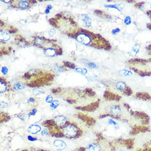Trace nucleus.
<instances>
[{
  "instance_id": "f257e3e1",
  "label": "nucleus",
  "mask_w": 151,
  "mask_h": 151,
  "mask_svg": "<svg viewBox=\"0 0 151 151\" xmlns=\"http://www.w3.org/2000/svg\"><path fill=\"white\" fill-rule=\"evenodd\" d=\"M63 135L68 138H74L76 136L78 132L76 126L74 125L69 124L64 126L62 130Z\"/></svg>"
},
{
  "instance_id": "f03ea898",
  "label": "nucleus",
  "mask_w": 151,
  "mask_h": 151,
  "mask_svg": "<svg viewBox=\"0 0 151 151\" xmlns=\"http://www.w3.org/2000/svg\"><path fill=\"white\" fill-rule=\"evenodd\" d=\"M85 151H107V147L102 142H92L86 146Z\"/></svg>"
},
{
  "instance_id": "7ed1b4c3",
  "label": "nucleus",
  "mask_w": 151,
  "mask_h": 151,
  "mask_svg": "<svg viewBox=\"0 0 151 151\" xmlns=\"http://www.w3.org/2000/svg\"><path fill=\"white\" fill-rule=\"evenodd\" d=\"M91 32H81L76 36V40L81 44L85 46L91 45L92 43V36L90 35Z\"/></svg>"
},
{
  "instance_id": "20e7f679",
  "label": "nucleus",
  "mask_w": 151,
  "mask_h": 151,
  "mask_svg": "<svg viewBox=\"0 0 151 151\" xmlns=\"http://www.w3.org/2000/svg\"><path fill=\"white\" fill-rule=\"evenodd\" d=\"M54 121H55V124L57 126H59V127H61V126H63L66 125L67 121V119L65 116L60 115V116H56L55 118Z\"/></svg>"
},
{
  "instance_id": "39448f33",
  "label": "nucleus",
  "mask_w": 151,
  "mask_h": 151,
  "mask_svg": "<svg viewBox=\"0 0 151 151\" xmlns=\"http://www.w3.org/2000/svg\"><path fill=\"white\" fill-rule=\"evenodd\" d=\"M54 146L57 150H63L67 148V144L61 140H56L54 142Z\"/></svg>"
},
{
  "instance_id": "423d86ee",
  "label": "nucleus",
  "mask_w": 151,
  "mask_h": 151,
  "mask_svg": "<svg viewBox=\"0 0 151 151\" xmlns=\"http://www.w3.org/2000/svg\"><path fill=\"white\" fill-rule=\"evenodd\" d=\"M110 113L113 116L118 117L120 116L121 113V109L119 105H114L110 108Z\"/></svg>"
},
{
  "instance_id": "0eeeda50",
  "label": "nucleus",
  "mask_w": 151,
  "mask_h": 151,
  "mask_svg": "<svg viewBox=\"0 0 151 151\" xmlns=\"http://www.w3.org/2000/svg\"><path fill=\"white\" fill-rule=\"evenodd\" d=\"M41 131V127L39 125H31L28 129V131L31 134H36Z\"/></svg>"
},
{
  "instance_id": "6e6552de",
  "label": "nucleus",
  "mask_w": 151,
  "mask_h": 151,
  "mask_svg": "<svg viewBox=\"0 0 151 151\" xmlns=\"http://www.w3.org/2000/svg\"><path fill=\"white\" fill-rule=\"evenodd\" d=\"M81 21L83 22L84 24V26L88 28L91 26L92 20L91 19L88 17L87 14H81Z\"/></svg>"
},
{
  "instance_id": "1a4fd4ad",
  "label": "nucleus",
  "mask_w": 151,
  "mask_h": 151,
  "mask_svg": "<svg viewBox=\"0 0 151 151\" xmlns=\"http://www.w3.org/2000/svg\"><path fill=\"white\" fill-rule=\"evenodd\" d=\"M44 54L49 57H54L57 54V51L54 48L49 47L45 50Z\"/></svg>"
},
{
  "instance_id": "9d476101",
  "label": "nucleus",
  "mask_w": 151,
  "mask_h": 151,
  "mask_svg": "<svg viewBox=\"0 0 151 151\" xmlns=\"http://www.w3.org/2000/svg\"><path fill=\"white\" fill-rule=\"evenodd\" d=\"M104 7L105 8H114V9H117L119 11H121L124 8V5L123 3H120V4H115V5H104Z\"/></svg>"
},
{
  "instance_id": "9b49d317",
  "label": "nucleus",
  "mask_w": 151,
  "mask_h": 151,
  "mask_svg": "<svg viewBox=\"0 0 151 151\" xmlns=\"http://www.w3.org/2000/svg\"><path fill=\"white\" fill-rule=\"evenodd\" d=\"M116 88L117 90L119 91H125L126 88H127L126 84L123 81H118L116 83Z\"/></svg>"
},
{
  "instance_id": "f8f14e48",
  "label": "nucleus",
  "mask_w": 151,
  "mask_h": 151,
  "mask_svg": "<svg viewBox=\"0 0 151 151\" xmlns=\"http://www.w3.org/2000/svg\"><path fill=\"white\" fill-rule=\"evenodd\" d=\"M0 36H1V41H7L11 39V36L7 32H5L3 31H1V34H0Z\"/></svg>"
},
{
  "instance_id": "ddd939ff",
  "label": "nucleus",
  "mask_w": 151,
  "mask_h": 151,
  "mask_svg": "<svg viewBox=\"0 0 151 151\" xmlns=\"http://www.w3.org/2000/svg\"><path fill=\"white\" fill-rule=\"evenodd\" d=\"M18 6L20 9L25 10L29 6V4L26 1H19L18 2Z\"/></svg>"
},
{
  "instance_id": "4468645a",
  "label": "nucleus",
  "mask_w": 151,
  "mask_h": 151,
  "mask_svg": "<svg viewBox=\"0 0 151 151\" xmlns=\"http://www.w3.org/2000/svg\"><path fill=\"white\" fill-rule=\"evenodd\" d=\"M119 74L122 76H130L132 75V73L126 69H122L118 72Z\"/></svg>"
},
{
  "instance_id": "2eb2a0df",
  "label": "nucleus",
  "mask_w": 151,
  "mask_h": 151,
  "mask_svg": "<svg viewBox=\"0 0 151 151\" xmlns=\"http://www.w3.org/2000/svg\"><path fill=\"white\" fill-rule=\"evenodd\" d=\"M14 88L16 90H22L25 88V86L21 82H17L14 85Z\"/></svg>"
},
{
  "instance_id": "dca6fc26",
  "label": "nucleus",
  "mask_w": 151,
  "mask_h": 151,
  "mask_svg": "<svg viewBox=\"0 0 151 151\" xmlns=\"http://www.w3.org/2000/svg\"><path fill=\"white\" fill-rule=\"evenodd\" d=\"M7 90V85L3 81H0V93H3Z\"/></svg>"
},
{
  "instance_id": "f3484780",
  "label": "nucleus",
  "mask_w": 151,
  "mask_h": 151,
  "mask_svg": "<svg viewBox=\"0 0 151 151\" xmlns=\"http://www.w3.org/2000/svg\"><path fill=\"white\" fill-rule=\"evenodd\" d=\"M75 71L77 73H80V74L84 75H85L87 73V69H86L85 68H76Z\"/></svg>"
},
{
  "instance_id": "a211bd4d",
  "label": "nucleus",
  "mask_w": 151,
  "mask_h": 151,
  "mask_svg": "<svg viewBox=\"0 0 151 151\" xmlns=\"http://www.w3.org/2000/svg\"><path fill=\"white\" fill-rule=\"evenodd\" d=\"M140 46L138 44H136L134 46V47H132V49L131 50V54L134 56L136 55L137 53L138 52V51H139V50H140Z\"/></svg>"
},
{
  "instance_id": "6ab92c4d",
  "label": "nucleus",
  "mask_w": 151,
  "mask_h": 151,
  "mask_svg": "<svg viewBox=\"0 0 151 151\" xmlns=\"http://www.w3.org/2000/svg\"><path fill=\"white\" fill-rule=\"evenodd\" d=\"M59 105V102L58 101L55 100L50 104V107L52 109H56Z\"/></svg>"
},
{
  "instance_id": "aec40b11",
  "label": "nucleus",
  "mask_w": 151,
  "mask_h": 151,
  "mask_svg": "<svg viewBox=\"0 0 151 151\" xmlns=\"http://www.w3.org/2000/svg\"><path fill=\"white\" fill-rule=\"evenodd\" d=\"M64 66L66 67L67 68H69L70 69H76V66L74 64L67 62V61H64Z\"/></svg>"
},
{
  "instance_id": "412c9836",
  "label": "nucleus",
  "mask_w": 151,
  "mask_h": 151,
  "mask_svg": "<svg viewBox=\"0 0 151 151\" xmlns=\"http://www.w3.org/2000/svg\"><path fill=\"white\" fill-rule=\"evenodd\" d=\"M124 24L126 25H130L132 23L131 17H130V16H126L124 20Z\"/></svg>"
},
{
  "instance_id": "4be33fe9",
  "label": "nucleus",
  "mask_w": 151,
  "mask_h": 151,
  "mask_svg": "<svg viewBox=\"0 0 151 151\" xmlns=\"http://www.w3.org/2000/svg\"><path fill=\"white\" fill-rule=\"evenodd\" d=\"M54 70L57 73H62L63 72V68L59 66H56L54 67Z\"/></svg>"
},
{
  "instance_id": "5701e85b",
  "label": "nucleus",
  "mask_w": 151,
  "mask_h": 151,
  "mask_svg": "<svg viewBox=\"0 0 151 151\" xmlns=\"http://www.w3.org/2000/svg\"><path fill=\"white\" fill-rule=\"evenodd\" d=\"M45 101L47 103H51L53 101H54V98L53 97L50 95H48L47 96V97H46V99H45Z\"/></svg>"
},
{
  "instance_id": "b1692460",
  "label": "nucleus",
  "mask_w": 151,
  "mask_h": 151,
  "mask_svg": "<svg viewBox=\"0 0 151 151\" xmlns=\"http://www.w3.org/2000/svg\"><path fill=\"white\" fill-rule=\"evenodd\" d=\"M45 92L42 89H35L33 91V93L35 95H37L39 94H41V93H44Z\"/></svg>"
},
{
  "instance_id": "393cba45",
  "label": "nucleus",
  "mask_w": 151,
  "mask_h": 151,
  "mask_svg": "<svg viewBox=\"0 0 151 151\" xmlns=\"http://www.w3.org/2000/svg\"><path fill=\"white\" fill-rule=\"evenodd\" d=\"M1 73L3 75H6L8 73V69L7 67H3L1 68Z\"/></svg>"
},
{
  "instance_id": "a878e982",
  "label": "nucleus",
  "mask_w": 151,
  "mask_h": 151,
  "mask_svg": "<svg viewBox=\"0 0 151 151\" xmlns=\"http://www.w3.org/2000/svg\"><path fill=\"white\" fill-rule=\"evenodd\" d=\"M120 31H121L120 29L119 28H117L114 29L112 30V34L114 35H116L117 34L119 33V32H120Z\"/></svg>"
},
{
  "instance_id": "bb28decb",
  "label": "nucleus",
  "mask_w": 151,
  "mask_h": 151,
  "mask_svg": "<svg viewBox=\"0 0 151 151\" xmlns=\"http://www.w3.org/2000/svg\"><path fill=\"white\" fill-rule=\"evenodd\" d=\"M108 123L110 125H112L114 126V127H115L116 128H118V124L116 123V121H114L112 119H109L108 120Z\"/></svg>"
},
{
  "instance_id": "cd10ccee",
  "label": "nucleus",
  "mask_w": 151,
  "mask_h": 151,
  "mask_svg": "<svg viewBox=\"0 0 151 151\" xmlns=\"http://www.w3.org/2000/svg\"><path fill=\"white\" fill-rule=\"evenodd\" d=\"M86 65H87V67H88L89 68H97V65L95 63H92V62H87Z\"/></svg>"
},
{
  "instance_id": "c85d7f7f",
  "label": "nucleus",
  "mask_w": 151,
  "mask_h": 151,
  "mask_svg": "<svg viewBox=\"0 0 151 151\" xmlns=\"http://www.w3.org/2000/svg\"><path fill=\"white\" fill-rule=\"evenodd\" d=\"M144 3H145L144 2H140L136 3L135 5V7L137 8H141L144 6Z\"/></svg>"
},
{
  "instance_id": "c756f323",
  "label": "nucleus",
  "mask_w": 151,
  "mask_h": 151,
  "mask_svg": "<svg viewBox=\"0 0 151 151\" xmlns=\"http://www.w3.org/2000/svg\"><path fill=\"white\" fill-rule=\"evenodd\" d=\"M56 30L54 29H52L48 31V34L49 35H50L51 37H52V36H54L55 34H56Z\"/></svg>"
},
{
  "instance_id": "7c9ffc66",
  "label": "nucleus",
  "mask_w": 151,
  "mask_h": 151,
  "mask_svg": "<svg viewBox=\"0 0 151 151\" xmlns=\"http://www.w3.org/2000/svg\"><path fill=\"white\" fill-rule=\"evenodd\" d=\"M36 113H37V110H36V109H32V111L31 112H30L28 114V116L29 117L31 116H35Z\"/></svg>"
},
{
  "instance_id": "2f4dec72",
  "label": "nucleus",
  "mask_w": 151,
  "mask_h": 151,
  "mask_svg": "<svg viewBox=\"0 0 151 151\" xmlns=\"http://www.w3.org/2000/svg\"><path fill=\"white\" fill-rule=\"evenodd\" d=\"M0 105H1V107L2 108H6L8 106V103L4 102H1V104H0Z\"/></svg>"
},
{
  "instance_id": "473e14b6",
  "label": "nucleus",
  "mask_w": 151,
  "mask_h": 151,
  "mask_svg": "<svg viewBox=\"0 0 151 151\" xmlns=\"http://www.w3.org/2000/svg\"><path fill=\"white\" fill-rule=\"evenodd\" d=\"M35 101V100L34 98L30 97V98H29V99H28V103H33V102H34Z\"/></svg>"
},
{
  "instance_id": "72a5a7b5",
  "label": "nucleus",
  "mask_w": 151,
  "mask_h": 151,
  "mask_svg": "<svg viewBox=\"0 0 151 151\" xmlns=\"http://www.w3.org/2000/svg\"><path fill=\"white\" fill-rule=\"evenodd\" d=\"M18 117L22 120H23V121H24V120H25V114H20V115H19V116Z\"/></svg>"
},
{
  "instance_id": "f704fd0d",
  "label": "nucleus",
  "mask_w": 151,
  "mask_h": 151,
  "mask_svg": "<svg viewBox=\"0 0 151 151\" xmlns=\"http://www.w3.org/2000/svg\"><path fill=\"white\" fill-rule=\"evenodd\" d=\"M47 134V129H43L42 131H41V135H42V136H43V135H45L46 134Z\"/></svg>"
},
{
  "instance_id": "c9c22d12",
  "label": "nucleus",
  "mask_w": 151,
  "mask_h": 151,
  "mask_svg": "<svg viewBox=\"0 0 151 151\" xmlns=\"http://www.w3.org/2000/svg\"><path fill=\"white\" fill-rule=\"evenodd\" d=\"M46 9H47V10H52V6L51 5H47V6L46 7Z\"/></svg>"
},
{
  "instance_id": "e433bc0d",
  "label": "nucleus",
  "mask_w": 151,
  "mask_h": 151,
  "mask_svg": "<svg viewBox=\"0 0 151 151\" xmlns=\"http://www.w3.org/2000/svg\"><path fill=\"white\" fill-rule=\"evenodd\" d=\"M147 27L149 29L151 30V23H148L147 24Z\"/></svg>"
},
{
  "instance_id": "4c0bfd02",
  "label": "nucleus",
  "mask_w": 151,
  "mask_h": 151,
  "mask_svg": "<svg viewBox=\"0 0 151 151\" xmlns=\"http://www.w3.org/2000/svg\"><path fill=\"white\" fill-rule=\"evenodd\" d=\"M45 13H46V14H49L50 13V10H47V9H46V10H45Z\"/></svg>"
},
{
  "instance_id": "58836bf2",
  "label": "nucleus",
  "mask_w": 151,
  "mask_h": 151,
  "mask_svg": "<svg viewBox=\"0 0 151 151\" xmlns=\"http://www.w3.org/2000/svg\"><path fill=\"white\" fill-rule=\"evenodd\" d=\"M128 2H134V1H128Z\"/></svg>"
}]
</instances>
